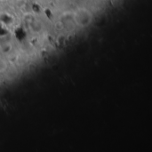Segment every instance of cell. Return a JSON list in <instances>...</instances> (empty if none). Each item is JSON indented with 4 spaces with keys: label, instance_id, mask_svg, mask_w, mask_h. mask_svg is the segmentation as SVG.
Segmentation results:
<instances>
[{
    "label": "cell",
    "instance_id": "6da1fadb",
    "mask_svg": "<svg viewBox=\"0 0 152 152\" xmlns=\"http://www.w3.org/2000/svg\"><path fill=\"white\" fill-rule=\"evenodd\" d=\"M73 19L80 26H87L92 20V15L90 12L86 9H79L75 13H73Z\"/></svg>",
    "mask_w": 152,
    "mask_h": 152
}]
</instances>
